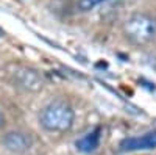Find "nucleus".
Segmentation results:
<instances>
[{
  "mask_svg": "<svg viewBox=\"0 0 156 155\" xmlns=\"http://www.w3.org/2000/svg\"><path fill=\"white\" fill-rule=\"evenodd\" d=\"M106 2H109V0H76L75 6L80 13H89V11L95 9L97 6L106 3Z\"/></svg>",
  "mask_w": 156,
  "mask_h": 155,
  "instance_id": "nucleus-7",
  "label": "nucleus"
},
{
  "mask_svg": "<svg viewBox=\"0 0 156 155\" xmlns=\"http://www.w3.org/2000/svg\"><path fill=\"white\" fill-rule=\"evenodd\" d=\"M101 143V127H94L75 141V147L81 153H92L100 147Z\"/></svg>",
  "mask_w": 156,
  "mask_h": 155,
  "instance_id": "nucleus-6",
  "label": "nucleus"
},
{
  "mask_svg": "<svg viewBox=\"0 0 156 155\" xmlns=\"http://www.w3.org/2000/svg\"><path fill=\"white\" fill-rule=\"evenodd\" d=\"M2 143L12 153H23L31 149L33 138L30 133H25V132H9L3 136Z\"/></svg>",
  "mask_w": 156,
  "mask_h": 155,
  "instance_id": "nucleus-4",
  "label": "nucleus"
},
{
  "mask_svg": "<svg viewBox=\"0 0 156 155\" xmlns=\"http://www.w3.org/2000/svg\"><path fill=\"white\" fill-rule=\"evenodd\" d=\"M156 149V130L142 133L137 136H128L120 141L119 152H139Z\"/></svg>",
  "mask_w": 156,
  "mask_h": 155,
  "instance_id": "nucleus-3",
  "label": "nucleus"
},
{
  "mask_svg": "<svg viewBox=\"0 0 156 155\" xmlns=\"http://www.w3.org/2000/svg\"><path fill=\"white\" fill-rule=\"evenodd\" d=\"M122 33L134 46H147L156 39V17L147 13H134L122 25Z\"/></svg>",
  "mask_w": 156,
  "mask_h": 155,
  "instance_id": "nucleus-2",
  "label": "nucleus"
},
{
  "mask_svg": "<svg viewBox=\"0 0 156 155\" xmlns=\"http://www.w3.org/2000/svg\"><path fill=\"white\" fill-rule=\"evenodd\" d=\"M3 124V113H2V110H0V125Z\"/></svg>",
  "mask_w": 156,
  "mask_h": 155,
  "instance_id": "nucleus-8",
  "label": "nucleus"
},
{
  "mask_svg": "<svg viewBox=\"0 0 156 155\" xmlns=\"http://www.w3.org/2000/svg\"><path fill=\"white\" fill-rule=\"evenodd\" d=\"M14 82L17 86L27 89V91H39L44 86V80L41 74L34 69H27V68L19 69L14 74Z\"/></svg>",
  "mask_w": 156,
  "mask_h": 155,
  "instance_id": "nucleus-5",
  "label": "nucleus"
},
{
  "mask_svg": "<svg viewBox=\"0 0 156 155\" xmlns=\"http://www.w3.org/2000/svg\"><path fill=\"white\" fill-rule=\"evenodd\" d=\"M75 122V111L66 100H51L42 108L39 114V124L47 132L64 133L69 132Z\"/></svg>",
  "mask_w": 156,
  "mask_h": 155,
  "instance_id": "nucleus-1",
  "label": "nucleus"
}]
</instances>
